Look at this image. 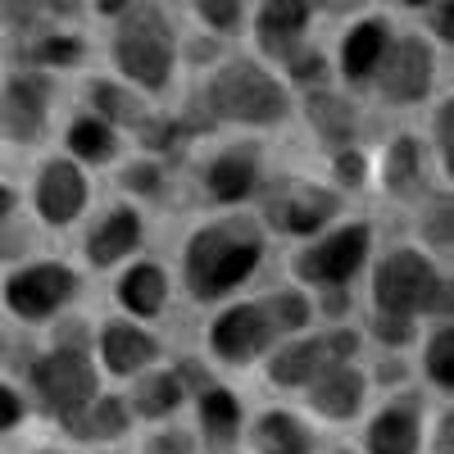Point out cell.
<instances>
[{"label": "cell", "instance_id": "obj_1", "mask_svg": "<svg viewBox=\"0 0 454 454\" xmlns=\"http://www.w3.org/2000/svg\"><path fill=\"white\" fill-rule=\"evenodd\" d=\"M109 59L128 82H137L145 91L168 87L173 64H177V36H173L168 14L155 5V0H132V5L114 19Z\"/></svg>", "mask_w": 454, "mask_h": 454}, {"label": "cell", "instance_id": "obj_2", "mask_svg": "<svg viewBox=\"0 0 454 454\" xmlns=\"http://www.w3.org/2000/svg\"><path fill=\"white\" fill-rule=\"evenodd\" d=\"M263 237L250 218H227L214 223L205 232L192 237L186 246V286H192L200 300H214L223 291H232L237 282H246L259 263Z\"/></svg>", "mask_w": 454, "mask_h": 454}, {"label": "cell", "instance_id": "obj_3", "mask_svg": "<svg viewBox=\"0 0 454 454\" xmlns=\"http://www.w3.org/2000/svg\"><path fill=\"white\" fill-rule=\"evenodd\" d=\"M205 105L214 119H227V123H282L291 114V96L286 87L273 78L263 64L254 59H227L209 87H205Z\"/></svg>", "mask_w": 454, "mask_h": 454}, {"label": "cell", "instance_id": "obj_4", "mask_svg": "<svg viewBox=\"0 0 454 454\" xmlns=\"http://www.w3.org/2000/svg\"><path fill=\"white\" fill-rule=\"evenodd\" d=\"M377 309L395 318L423 314V309H450V282L436 278V269L419 250H395L377 273Z\"/></svg>", "mask_w": 454, "mask_h": 454}, {"label": "cell", "instance_id": "obj_5", "mask_svg": "<svg viewBox=\"0 0 454 454\" xmlns=\"http://www.w3.org/2000/svg\"><path fill=\"white\" fill-rule=\"evenodd\" d=\"M377 91L387 105H419L427 100L432 82H436V55L423 36H395L387 46L382 64L372 68Z\"/></svg>", "mask_w": 454, "mask_h": 454}, {"label": "cell", "instance_id": "obj_6", "mask_svg": "<svg viewBox=\"0 0 454 454\" xmlns=\"http://www.w3.org/2000/svg\"><path fill=\"white\" fill-rule=\"evenodd\" d=\"M32 382H36L42 404H51L55 413H78L96 395V372H91L87 355L73 350V346H64V350H55L46 359H36Z\"/></svg>", "mask_w": 454, "mask_h": 454}, {"label": "cell", "instance_id": "obj_7", "mask_svg": "<svg viewBox=\"0 0 454 454\" xmlns=\"http://www.w3.org/2000/svg\"><path fill=\"white\" fill-rule=\"evenodd\" d=\"M46 109H51V87L42 73H10L0 87V132L19 145H32L46 128Z\"/></svg>", "mask_w": 454, "mask_h": 454}, {"label": "cell", "instance_id": "obj_8", "mask_svg": "<svg viewBox=\"0 0 454 454\" xmlns=\"http://www.w3.org/2000/svg\"><path fill=\"white\" fill-rule=\"evenodd\" d=\"M364 254H368V227L355 223V227H340V232L327 237L323 246H314V250L300 254V259H295V273L309 278V282H332V286H340V282H350V278L359 273Z\"/></svg>", "mask_w": 454, "mask_h": 454}, {"label": "cell", "instance_id": "obj_9", "mask_svg": "<svg viewBox=\"0 0 454 454\" xmlns=\"http://www.w3.org/2000/svg\"><path fill=\"white\" fill-rule=\"evenodd\" d=\"M309 19H314V10L305 5V0H263L259 14H254V42H259V51L286 64L300 51V42H305Z\"/></svg>", "mask_w": 454, "mask_h": 454}, {"label": "cell", "instance_id": "obj_10", "mask_svg": "<svg viewBox=\"0 0 454 454\" xmlns=\"http://www.w3.org/2000/svg\"><path fill=\"white\" fill-rule=\"evenodd\" d=\"M73 295V273L64 263H36V269L19 273L5 286V300L19 318H46L51 309H59L64 300Z\"/></svg>", "mask_w": 454, "mask_h": 454}, {"label": "cell", "instance_id": "obj_11", "mask_svg": "<svg viewBox=\"0 0 454 454\" xmlns=\"http://www.w3.org/2000/svg\"><path fill=\"white\" fill-rule=\"evenodd\" d=\"M269 332H273V323H269V314H263V305H237L214 323L209 340L227 364H246L269 346Z\"/></svg>", "mask_w": 454, "mask_h": 454}, {"label": "cell", "instance_id": "obj_12", "mask_svg": "<svg viewBox=\"0 0 454 454\" xmlns=\"http://www.w3.org/2000/svg\"><path fill=\"white\" fill-rule=\"evenodd\" d=\"M87 205V182L78 173V164L68 160H51L42 168V177H36V209H42L46 223H68L78 218Z\"/></svg>", "mask_w": 454, "mask_h": 454}, {"label": "cell", "instance_id": "obj_13", "mask_svg": "<svg viewBox=\"0 0 454 454\" xmlns=\"http://www.w3.org/2000/svg\"><path fill=\"white\" fill-rule=\"evenodd\" d=\"M387 46H391L387 19H377V14H372V19H359V23L346 32V42H340L336 64H340V73H346L350 82H364V78H372V68L382 64Z\"/></svg>", "mask_w": 454, "mask_h": 454}, {"label": "cell", "instance_id": "obj_14", "mask_svg": "<svg viewBox=\"0 0 454 454\" xmlns=\"http://www.w3.org/2000/svg\"><path fill=\"white\" fill-rule=\"evenodd\" d=\"M332 214H336V196L323 192V186H291L282 200H273V218L282 227H291V232H300V237L318 232Z\"/></svg>", "mask_w": 454, "mask_h": 454}, {"label": "cell", "instance_id": "obj_15", "mask_svg": "<svg viewBox=\"0 0 454 454\" xmlns=\"http://www.w3.org/2000/svg\"><path fill=\"white\" fill-rule=\"evenodd\" d=\"M100 355H105V368H114V372H137L141 364L155 359V340L128 323H109L100 336Z\"/></svg>", "mask_w": 454, "mask_h": 454}, {"label": "cell", "instance_id": "obj_16", "mask_svg": "<svg viewBox=\"0 0 454 454\" xmlns=\"http://www.w3.org/2000/svg\"><path fill=\"white\" fill-rule=\"evenodd\" d=\"M364 400V377L355 368H327L323 377H314V404L327 419H350Z\"/></svg>", "mask_w": 454, "mask_h": 454}, {"label": "cell", "instance_id": "obj_17", "mask_svg": "<svg viewBox=\"0 0 454 454\" xmlns=\"http://www.w3.org/2000/svg\"><path fill=\"white\" fill-rule=\"evenodd\" d=\"M419 445V419H413V404H395L382 419L368 427V450L372 454H413Z\"/></svg>", "mask_w": 454, "mask_h": 454}, {"label": "cell", "instance_id": "obj_18", "mask_svg": "<svg viewBox=\"0 0 454 454\" xmlns=\"http://www.w3.org/2000/svg\"><path fill=\"white\" fill-rule=\"evenodd\" d=\"M137 241H141V218L132 209H114L100 223V232L87 241V254H91V263H114L119 254H128Z\"/></svg>", "mask_w": 454, "mask_h": 454}, {"label": "cell", "instance_id": "obj_19", "mask_svg": "<svg viewBox=\"0 0 454 454\" xmlns=\"http://www.w3.org/2000/svg\"><path fill=\"white\" fill-rule=\"evenodd\" d=\"M323 340H300V346H286L282 355H273L269 372L278 387H300V382H314L323 372Z\"/></svg>", "mask_w": 454, "mask_h": 454}, {"label": "cell", "instance_id": "obj_20", "mask_svg": "<svg viewBox=\"0 0 454 454\" xmlns=\"http://www.w3.org/2000/svg\"><path fill=\"white\" fill-rule=\"evenodd\" d=\"M250 186H254V160H250V150H227V155H218L209 164V192L218 200H241Z\"/></svg>", "mask_w": 454, "mask_h": 454}, {"label": "cell", "instance_id": "obj_21", "mask_svg": "<svg viewBox=\"0 0 454 454\" xmlns=\"http://www.w3.org/2000/svg\"><path fill=\"white\" fill-rule=\"evenodd\" d=\"M128 427V413L119 400H96L87 413H68V432L73 436H82V441H109V436H119Z\"/></svg>", "mask_w": 454, "mask_h": 454}, {"label": "cell", "instance_id": "obj_22", "mask_svg": "<svg viewBox=\"0 0 454 454\" xmlns=\"http://www.w3.org/2000/svg\"><path fill=\"white\" fill-rule=\"evenodd\" d=\"M254 445L263 454H305L309 436L300 432V423L291 419V413H263L259 427H254Z\"/></svg>", "mask_w": 454, "mask_h": 454}, {"label": "cell", "instance_id": "obj_23", "mask_svg": "<svg viewBox=\"0 0 454 454\" xmlns=\"http://www.w3.org/2000/svg\"><path fill=\"white\" fill-rule=\"evenodd\" d=\"M119 295H123V305L132 314H160V305H164V273L155 269V263H137V269L123 278Z\"/></svg>", "mask_w": 454, "mask_h": 454}, {"label": "cell", "instance_id": "obj_24", "mask_svg": "<svg viewBox=\"0 0 454 454\" xmlns=\"http://www.w3.org/2000/svg\"><path fill=\"white\" fill-rule=\"evenodd\" d=\"M309 119L327 141H346L355 132V109L350 100H340L336 91H314L309 96Z\"/></svg>", "mask_w": 454, "mask_h": 454}, {"label": "cell", "instance_id": "obj_25", "mask_svg": "<svg viewBox=\"0 0 454 454\" xmlns=\"http://www.w3.org/2000/svg\"><path fill=\"white\" fill-rule=\"evenodd\" d=\"M68 150H73V155H82V160H91V164H100V160L114 155V128L105 119H73Z\"/></svg>", "mask_w": 454, "mask_h": 454}, {"label": "cell", "instance_id": "obj_26", "mask_svg": "<svg viewBox=\"0 0 454 454\" xmlns=\"http://www.w3.org/2000/svg\"><path fill=\"white\" fill-rule=\"evenodd\" d=\"M177 400H182V377L177 372H155L137 387V409L145 419H160V413L177 409Z\"/></svg>", "mask_w": 454, "mask_h": 454}, {"label": "cell", "instance_id": "obj_27", "mask_svg": "<svg viewBox=\"0 0 454 454\" xmlns=\"http://www.w3.org/2000/svg\"><path fill=\"white\" fill-rule=\"evenodd\" d=\"M419 160H423V150H419V141H413V137H395V141H391L387 168H382V177H387L391 192H404V186L419 182Z\"/></svg>", "mask_w": 454, "mask_h": 454}, {"label": "cell", "instance_id": "obj_28", "mask_svg": "<svg viewBox=\"0 0 454 454\" xmlns=\"http://www.w3.org/2000/svg\"><path fill=\"white\" fill-rule=\"evenodd\" d=\"M200 419H205V432L214 441H232L237 423H241V404H237V395H227V391H209L200 400Z\"/></svg>", "mask_w": 454, "mask_h": 454}, {"label": "cell", "instance_id": "obj_29", "mask_svg": "<svg viewBox=\"0 0 454 454\" xmlns=\"http://www.w3.org/2000/svg\"><path fill=\"white\" fill-rule=\"evenodd\" d=\"M27 59L42 64V68H68V64L82 59V42H78V36H68V32H51V36H42V42L32 46Z\"/></svg>", "mask_w": 454, "mask_h": 454}, {"label": "cell", "instance_id": "obj_30", "mask_svg": "<svg viewBox=\"0 0 454 454\" xmlns=\"http://www.w3.org/2000/svg\"><path fill=\"white\" fill-rule=\"evenodd\" d=\"M91 100L100 105V114H105L109 128H114V123H137V114H141L137 100H132L123 87H114V82H105V78L91 82Z\"/></svg>", "mask_w": 454, "mask_h": 454}, {"label": "cell", "instance_id": "obj_31", "mask_svg": "<svg viewBox=\"0 0 454 454\" xmlns=\"http://www.w3.org/2000/svg\"><path fill=\"white\" fill-rule=\"evenodd\" d=\"M427 372H432V382L436 387H454V332H450V323L432 336V346H427Z\"/></svg>", "mask_w": 454, "mask_h": 454}, {"label": "cell", "instance_id": "obj_32", "mask_svg": "<svg viewBox=\"0 0 454 454\" xmlns=\"http://www.w3.org/2000/svg\"><path fill=\"white\" fill-rule=\"evenodd\" d=\"M263 314H269L273 332H278V327H282V332H291V327H305V323H309V305H305V295H295V291L273 295L269 305H263Z\"/></svg>", "mask_w": 454, "mask_h": 454}, {"label": "cell", "instance_id": "obj_33", "mask_svg": "<svg viewBox=\"0 0 454 454\" xmlns=\"http://www.w3.org/2000/svg\"><path fill=\"white\" fill-rule=\"evenodd\" d=\"M192 5L214 32H237L246 19V0H192Z\"/></svg>", "mask_w": 454, "mask_h": 454}, {"label": "cell", "instance_id": "obj_34", "mask_svg": "<svg viewBox=\"0 0 454 454\" xmlns=\"http://www.w3.org/2000/svg\"><path fill=\"white\" fill-rule=\"evenodd\" d=\"M42 14H46V0H0V19H5L14 32H27Z\"/></svg>", "mask_w": 454, "mask_h": 454}, {"label": "cell", "instance_id": "obj_35", "mask_svg": "<svg viewBox=\"0 0 454 454\" xmlns=\"http://www.w3.org/2000/svg\"><path fill=\"white\" fill-rule=\"evenodd\" d=\"M286 73L305 87V82H323V73H327V59L318 55V51H295L291 59H286Z\"/></svg>", "mask_w": 454, "mask_h": 454}, {"label": "cell", "instance_id": "obj_36", "mask_svg": "<svg viewBox=\"0 0 454 454\" xmlns=\"http://www.w3.org/2000/svg\"><path fill=\"white\" fill-rule=\"evenodd\" d=\"M432 128H436V150H441V160H445V168H450V164H454V100H450V96H445V105L436 109Z\"/></svg>", "mask_w": 454, "mask_h": 454}, {"label": "cell", "instance_id": "obj_37", "mask_svg": "<svg viewBox=\"0 0 454 454\" xmlns=\"http://www.w3.org/2000/svg\"><path fill=\"white\" fill-rule=\"evenodd\" d=\"M336 177L346 186L364 182V155H359V150H340V155H336Z\"/></svg>", "mask_w": 454, "mask_h": 454}, {"label": "cell", "instance_id": "obj_38", "mask_svg": "<svg viewBox=\"0 0 454 454\" xmlns=\"http://www.w3.org/2000/svg\"><path fill=\"white\" fill-rule=\"evenodd\" d=\"M355 350H359V336H355V332H332V336L323 340V355H327V359H350Z\"/></svg>", "mask_w": 454, "mask_h": 454}, {"label": "cell", "instance_id": "obj_39", "mask_svg": "<svg viewBox=\"0 0 454 454\" xmlns=\"http://www.w3.org/2000/svg\"><path fill=\"white\" fill-rule=\"evenodd\" d=\"M454 5H450V0H436V5H432V32H436V42H454Z\"/></svg>", "mask_w": 454, "mask_h": 454}, {"label": "cell", "instance_id": "obj_40", "mask_svg": "<svg viewBox=\"0 0 454 454\" xmlns=\"http://www.w3.org/2000/svg\"><path fill=\"white\" fill-rule=\"evenodd\" d=\"M19 419H23V404H19V395H14L10 387H0V432L19 427Z\"/></svg>", "mask_w": 454, "mask_h": 454}, {"label": "cell", "instance_id": "obj_41", "mask_svg": "<svg viewBox=\"0 0 454 454\" xmlns=\"http://www.w3.org/2000/svg\"><path fill=\"white\" fill-rule=\"evenodd\" d=\"M145 454H192V441H186L182 432H168V436H155V441H150Z\"/></svg>", "mask_w": 454, "mask_h": 454}, {"label": "cell", "instance_id": "obj_42", "mask_svg": "<svg viewBox=\"0 0 454 454\" xmlns=\"http://www.w3.org/2000/svg\"><path fill=\"white\" fill-rule=\"evenodd\" d=\"M377 336H387V340H409V318H395V314H382L372 323Z\"/></svg>", "mask_w": 454, "mask_h": 454}, {"label": "cell", "instance_id": "obj_43", "mask_svg": "<svg viewBox=\"0 0 454 454\" xmlns=\"http://www.w3.org/2000/svg\"><path fill=\"white\" fill-rule=\"evenodd\" d=\"M173 137H177V123H168V119L145 123V132H141V141H145V145H168Z\"/></svg>", "mask_w": 454, "mask_h": 454}, {"label": "cell", "instance_id": "obj_44", "mask_svg": "<svg viewBox=\"0 0 454 454\" xmlns=\"http://www.w3.org/2000/svg\"><path fill=\"white\" fill-rule=\"evenodd\" d=\"M123 182H128V186H141V192H155V186H160V173H155V164H145V168H132Z\"/></svg>", "mask_w": 454, "mask_h": 454}, {"label": "cell", "instance_id": "obj_45", "mask_svg": "<svg viewBox=\"0 0 454 454\" xmlns=\"http://www.w3.org/2000/svg\"><path fill=\"white\" fill-rule=\"evenodd\" d=\"M436 454H454V423H450V413H445L441 427H436Z\"/></svg>", "mask_w": 454, "mask_h": 454}, {"label": "cell", "instance_id": "obj_46", "mask_svg": "<svg viewBox=\"0 0 454 454\" xmlns=\"http://www.w3.org/2000/svg\"><path fill=\"white\" fill-rule=\"evenodd\" d=\"M46 10L59 14V19H68V14H78V10H82V0H46Z\"/></svg>", "mask_w": 454, "mask_h": 454}, {"label": "cell", "instance_id": "obj_47", "mask_svg": "<svg viewBox=\"0 0 454 454\" xmlns=\"http://www.w3.org/2000/svg\"><path fill=\"white\" fill-rule=\"evenodd\" d=\"M128 5H132V0H96V10H100L105 19H119Z\"/></svg>", "mask_w": 454, "mask_h": 454}, {"label": "cell", "instance_id": "obj_48", "mask_svg": "<svg viewBox=\"0 0 454 454\" xmlns=\"http://www.w3.org/2000/svg\"><path fill=\"white\" fill-rule=\"evenodd\" d=\"M432 241H450V209H436V223H432Z\"/></svg>", "mask_w": 454, "mask_h": 454}, {"label": "cell", "instance_id": "obj_49", "mask_svg": "<svg viewBox=\"0 0 454 454\" xmlns=\"http://www.w3.org/2000/svg\"><path fill=\"white\" fill-rule=\"evenodd\" d=\"M323 309H327V314H340V309H346V291H327Z\"/></svg>", "mask_w": 454, "mask_h": 454}, {"label": "cell", "instance_id": "obj_50", "mask_svg": "<svg viewBox=\"0 0 454 454\" xmlns=\"http://www.w3.org/2000/svg\"><path fill=\"white\" fill-rule=\"evenodd\" d=\"M14 209V196H10V186H0V218H5Z\"/></svg>", "mask_w": 454, "mask_h": 454}, {"label": "cell", "instance_id": "obj_51", "mask_svg": "<svg viewBox=\"0 0 454 454\" xmlns=\"http://www.w3.org/2000/svg\"><path fill=\"white\" fill-rule=\"evenodd\" d=\"M400 5H409V10H423V5H436V0H400Z\"/></svg>", "mask_w": 454, "mask_h": 454}, {"label": "cell", "instance_id": "obj_52", "mask_svg": "<svg viewBox=\"0 0 454 454\" xmlns=\"http://www.w3.org/2000/svg\"><path fill=\"white\" fill-rule=\"evenodd\" d=\"M305 5H309V10H327V5H332V0H305Z\"/></svg>", "mask_w": 454, "mask_h": 454}, {"label": "cell", "instance_id": "obj_53", "mask_svg": "<svg viewBox=\"0 0 454 454\" xmlns=\"http://www.w3.org/2000/svg\"><path fill=\"white\" fill-rule=\"evenodd\" d=\"M42 454H55V450H42Z\"/></svg>", "mask_w": 454, "mask_h": 454}, {"label": "cell", "instance_id": "obj_54", "mask_svg": "<svg viewBox=\"0 0 454 454\" xmlns=\"http://www.w3.org/2000/svg\"><path fill=\"white\" fill-rule=\"evenodd\" d=\"M340 454H350V450H340Z\"/></svg>", "mask_w": 454, "mask_h": 454}]
</instances>
